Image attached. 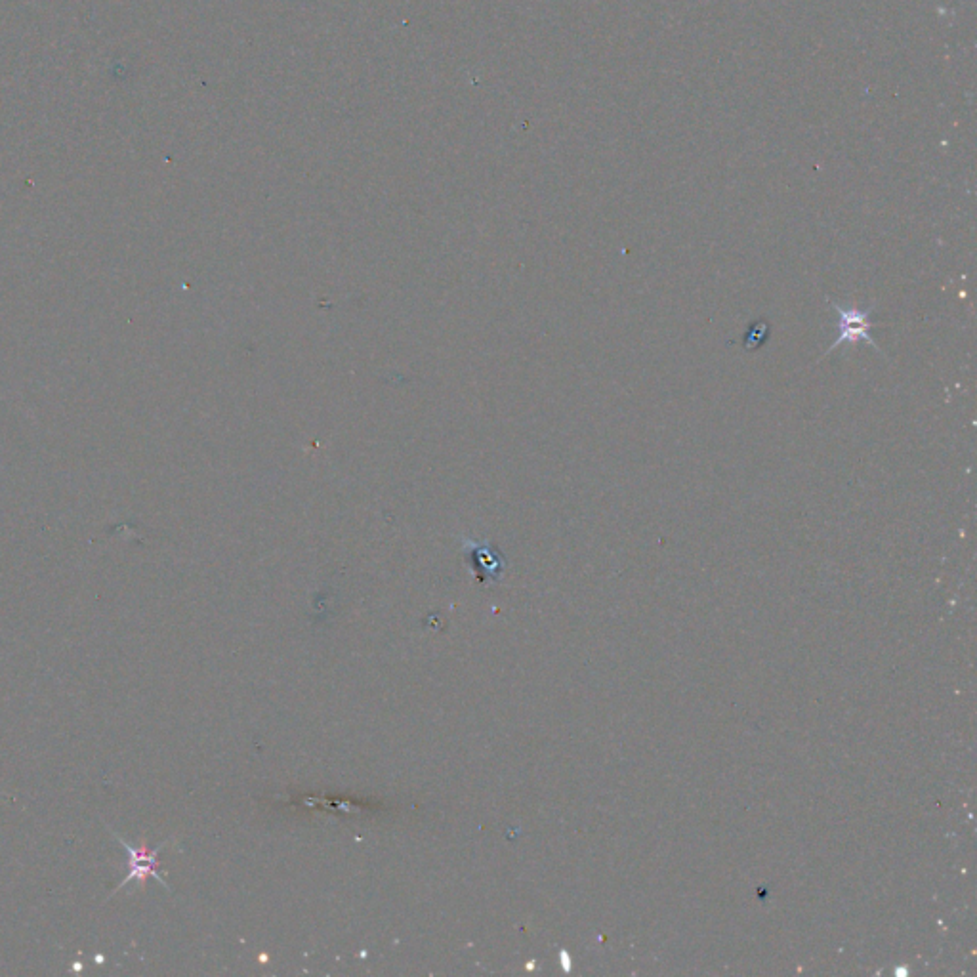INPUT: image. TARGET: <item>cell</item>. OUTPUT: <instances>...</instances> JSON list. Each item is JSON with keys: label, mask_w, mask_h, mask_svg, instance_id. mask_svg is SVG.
<instances>
[{"label": "cell", "mask_w": 977, "mask_h": 977, "mask_svg": "<svg viewBox=\"0 0 977 977\" xmlns=\"http://www.w3.org/2000/svg\"><path fill=\"white\" fill-rule=\"evenodd\" d=\"M111 834L115 836V840H117V842H119V844L125 848L126 853H128V876H126L125 880H121V882H119V886H117V890H115V892L123 890V888H126L130 882H140V884L144 886L147 878L157 880V882H159V884H161L165 890L170 892V886H168L167 882L163 880V876L159 874V853H161V850L167 846L168 840L161 842V844H159V846H155V848H147V846H142V848H134V846H130V844L126 842L123 836H119L117 832L111 831Z\"/></svg>", "instance_id": "obj_1"}, {"label": "cell", "mask_w": 977, "mask_h": 977, "mask_svg": "<svg viewBox=\"0 0 977 977\" xmlns=\"http://www.w3.org/2000/svg\"><path fill=\"white\" fill-rule=\"evenodd\" d=\"M834 312L838 315V336L834 340L831 348L827 350V354L832 352L834 348L846 344V342H857V340H863L867 344H871L874 348L876 342H874L873 334H871V329L874 327L873 321H871V315L869 312H859V310H846V308H840L838 304H832Z\"/></svg>", "instance_id": "obj_2"}]
</instances>
